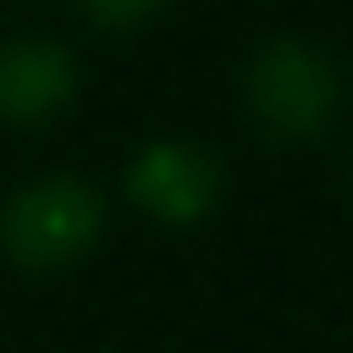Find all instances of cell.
I'll return each mask as SVG.
<instances>
[{
    "instance_id": "obj_1",
    "label": "cell",
    "mask_w": 353,
    "mask_h": 353,
    "mask_svg": "<svg viewBox=\"0 0 353 353\" xmlns=\"http://www.w3.org/2000/svg\"><path fill=\"white\" fill-rule=\"evenodd\" d=\"M99 226V193L77 171H33L0 204V243L22 265L72 259Z\"/></svg>"
},
{
    "instance_id": "obj_2",
    "label": "cell",
    "mask_w": 353,
    "mask_h": 353,
    "mask_svg": "<svg viewBox=\"0 0 353 353\" xmlns=\"http://www.w3.org/2000/svg\"><path fill=\"white\" fill-rule=\"evenodd\" d=\"M243 94L254 105V116L276 132H303L314 127L331 99H336V72L325 61V50L303 33H270L248 50L243 61Z\"/></svg>"
},
{
    "instance_id": "obj_3",
    "label": "cell",
    "mask_w": 353,
    "mask_h": 353,
    "mask_svg": "<svg viewBox=\"0 0 353 353\" xmlns=\"http://www.w3.org/2000/svg\"><path fill=\"white\" fill-rule=\"evenodd\" d=\"M127 182L132 193L154 210V215H171V221H188L199 215L210 199H215V160L204 143L193 138H176V132H160V138H143L132 165H127Z\"/></svg>"
},
{
    "instance_id": "obj_4",
    "label": "cell",
    "mask_w": 353,
    "mask_h": 353,
    "mask_svg": "<svg viewBox=\"0 0 353 353\" xmlns=\"http://www.w3.org/2000/svg\"><path fill=\"white\" fill-rule=\"evenodd\" d=\"M72 50L50 33L0 39V116H44L72 94Z\"/></svg>"
},
{
    "instance_id": "obj_5",
    "label": "cell",
    "mask_w": 353,
    "mask_h": 353,
    "mask_svg": "<svg viewBox=\"0 0 353 353\" xmlns=\"http://www.w3.org/2000/svg\"><path fill=\"white\" fill-rule=\"evenodd\" d=\"M94 17H110V22H127V17H143L154 0H83Z\"/></svg>"
}]
</instances>
